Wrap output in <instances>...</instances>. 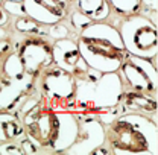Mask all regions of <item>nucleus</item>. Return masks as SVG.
Returning <instances> with one entry per match:
<instances>
[{
	"label": "nucleus",
	"instance_id": "1",
	"mask_svg": "<svg viewBox=\"0 0 158 155\" xmlns=\"http://www.w3.org/2000/svg\"><path fill=\"white\" fill-rule=\"evenodd\" d=\"M106 145L113 154L157 155V120L138 113H122L105 126Z\"/></svg>",
	"mask_w": 158,
	"mask_h": 155
},
{
	"label": "nucleus",
	"instance_id": "2",
	"mask_svg": "<svg viewBox=\"0 0 158 155\" xmlns=\"http://www.w3.org/2000/svg\"><path fill=\"white\" fill-rule=\"evenodd\" d=\"M76 44L85 64L100 73L117 72L128 57L118 29L106 21H93L82 29Z\"/></svg>",
	"mask_w": 158,
	"mask_h": 155
},
{
	"label": "nucleus",
	"instance_id": "3",
	"mask_svg": "<svg viewBox=\"0 0 158 155\" xmlns=\"http://www.w3.org/2000/svg\"><path fill=\"white\" fill-rule=\"evenodd\" d=\"M76 82L72 113L98 114L120 103L125 87L117 72L100 73L90 67L73 75Z\"/></svg>",
	"mask_w": 158,
	"mask_h": 155
},
{
	"label": "nucleus",
	"instance_id": "4",
	"mask_svg": "<svg viewBox=\"0 0 158 155\" xmlns=\"http://www.w3.org/2000/svg\"><path fill=\"white\" fill-rule=\"evenodd\" d=\"M24 132L37 141L41 151H49L56 129V113L41 99V96H27L19 107V114Z\"/></svg>",
	"mask_w": 158,
	"mask_h": 155
},
{
	"label": "nucleus",
	"instance_id": "5",
	"mask_svg": "<svg viewBox=\"0 0 158 155\" xmlns=\"http://www.w3.org/2000/svg\"><path fill=\"white\" fill-rule=\"evenodd\" d=\"M118 34L129 55L154 59L158 55V27L141 12L128 15L120 21Z\"/></svg>",
	"mask_w": 158,
	"mask_h": 155
},
{
	"label": "nucleus",
	"instance_id": "6",
	"mask_svg": "<svg viewBox=\"0 0 158 155\" xmlns=\"http://www.w3.org/2000/svg\"><path fill=\"white\" fill-rule=\"evenodd\" d=\"M38 93L53 111H72L76 82L70 72L52 64L38 75Z\"/></svg>",
	"mask_w": 158,
	"mask_h": 155
},
{
	"label": "nucleus",
	"instance_id": "7",
	"mask_svg": "<svg viewBox=\"0 0 158 155\" xmlns=\"http://www.w3.org/2000/svg\"><path fill=\"white\" fill-rule=\"evenodd\" d=\"M155 64L157 58L146 59L128 53V57L117 70L125 90H134L151 96H157L158 76Z\"/></svg>",
	"mask_w": 158,
	"mask_h": 155
},
{
	"label": "nucleus",
	"instance_id": "8",
	"mask_svg": "<svg viewBox=\"0 0 158 155\" xmlns=\"http://www.w3.org/2000/svg\"><path fill=\"white\" fill-rule=\"evenodd\" d=\"M17 53L23 62L24 73L35 79L44 69L53 64L52 43L41 35H31L23 40Z\"/></svg>",
	"mask_w": 158,
	"mask_h": 155
},
{
	"label": "nucleus",
	"instance_id": "9",
	"mask_svg": "<svg viewBox=\"0 0 158 155\" xmlns=\"http://www.w3.org/2000/svg\"><path fill=\"white\" fill-rule=\"evenodd\" d=\"M79 119V131L75 143L65 151L70 155H87L93 154L94 149L105 145L106 134L105 125L94 114L76 113Z\"/></svg>",
	"mask_w": 158,
	"mask_h": 155
},
{
	"label": "nucleus",
	"instance_id": "10",
	"mask_svg": "<svg viewBox=\"0 0 158 155\" xmlns=\"http://www.w3.org/2000/svg\"><path fill=\"white\" fill-rule=\"evenodd\" d=\"M21 3L24 14L44 26L59 23L69 15L67 0H23Z\"/></svg>",
	"mask_w": 158,
	"mask_h": 155
},
{
	"label": "nucleus",
	"instance_id": "11",
	"mask_svg": "<svg viewBox=\"0 0 158 155\" xmlns=\"http://www.w3.org/2000/svg\"><path fill=\"white\" fill-rule=\"evenodd\" d=\"M56 113V129L49 146L53 154H65V151L75 143L79 131V119L72 111H55Z\"/></svg>",
	"mask_w": 158,
	"mask_h": 155
},
{
	"label": "nucleus",
	"instance_id": "12",
	"mask_svg": "<svg viewBox=\"0 0 158 155\" xmlns=\"http://www.w3.org/2000/svg\"><path fill=\"white\" fill-rule=\"evenodd\" d=\"M52 52H53V64L70 72L72 75L88 67L79 53L76 40H72L70 37L55 40L52 43Z\"/></svg>",
	"mask_w": 158,
	"mask_h": 155
},
{
	"label": "nucleus",
	"instance_id": "13",
	"mask_svg": "<svg viewBox=\"0 0 158 155\" xmlns=\"http://www.w3.org/2000/svg\"><path fill=\"white\" fill-rule=\"evenodd\" d=\"M35 78L26 75L17 81H3L0 85V111H12L19 108L20 103L32 91Z\"/></svg>",
	"mask_w": 158,
	"mask_h": 155
},
{
	"label": "nucleus",
	"instance_id": "14",
	"mask_svg": "<svg viewBox=\"0 0 158 155\" xmlns=\"http://www.w3.org/2000/svg\"><path fill=\"white\" fill-rule=\"evenodd\" d=\"M118 105L122 108V113H138L157 120V96L134 90H125Z\"/></svg>",
	"mask_w": 158,
	"mask_h": 155
},
{
	"label": "nucleus",
	"instance_id": "15",
	"mask_svg": "<svg viewBox=\"0 0 158 155\" xmlns=\"http://www.w3.org/2000/svg\"><path fill=\"white\" fill-rule=\"evenodd\" d=\"M23 123L14 111H0V143L9 140H20L24 136Z\"/></svg>",
	"mask_w": 158,
	"mask_h": 155
},
{
	"label": "nucleus",
	"instance_id": "16",
	"mask_svg": "<svg viewBox=\"0 0 158 155\" xmlns=\"http://www.w3.org/2000/svg\"><path fill=\"white\" fill-rule=\"evenodd\" d=\"M76 6L93 21H105L111 14L106 0H76Z\"/></svg>",
	"mask_w": 158,
	"mask_h": 155
},
{
	"label": "nucleus",
	"instance_id": "17",
	"mask_svg": "<svg viewBox=\"0 0 158 155\" xmlns=\"http://www.w3.org/2000/svg\"><path fill=\"white\" fill-rule=\"evenodd\" d=\"M2 76L6 81H17L26 76L23 62L17 52H11L2 59Z\"/></svg>",
	"mask_w": 158,
	"mask_h": 155
},
{
	"label": "nucleus",
	"instance_id": "18",
	"mask_svg": "<svg viewBox=\"0 0 158 155\" xmlns=\"http://www.w3.org/2000/svg\"><path fill=\"white\" fill-rule=\"evenodd\" d=\"M14 29L23 34V35H46V26L40 24L38 21L34 19L27 17V15H21V17H15L14 20Z\"/></svg>",
	"mask_w": 158,
	"mask_h": 155
},
{
	"label": "nucleus",
	"instance_id": "19",
	"mask_svg": "<svg viewBox=\"0 0 158 155\" xmlns=\"http://www.w3.org/2000/svg\"><path fill=\"white\" fill-rule=\"evenodd\" d=\"M111 11L123 17L141 12V0H106Z\"/></svg>",
	"mask_w": 158,
	"mask_h": 155
},
{
	"label": "nucleus",
	"instance_id": "20",
	"mask_svg": "<svg viewBox=\"0 0 158 155\" xmlns=\"http://www.w3.org/2000/svg\"><path fill=\"white\" fill-rule=\"evenodd\" d=\"M46 35L50 37L53 40H62V38H69L70 37V31L65 24H62V21L55 23V24H50V26H46Z\"/></svg>",
	"mask_w": 158,
	"mask_h": 155
},
{
	"label": "nucleus",
	"instance_id": "21",
	"mask_svg": "<svg viewBox=\"0 0 158 155\" xmlns=\"http://www.w3.org/2000/svg\"><path fill=\"white\" fill-rule=\"evenodd\" d=\"M91 23H93V20H90L85 14H82L79 9H75V11L70 14V24H72V27H73L78 34L82 29H85L88 24H91Z\"/></svg>",
	"mask_w": 158,
	"mask_h": 155
},
{
	"label": "nucleus",
	"instance_id": "22",
	"mask_svg": "<svg viewBox=\"0 0 158 155\" xmlns=\"http://www.w3.org/2000/svg\"><path fill=\"white\" fill-rule=\"evenodd\" d=\"M2 8H3V9H5L9 15H14V17H21V15H26V14H24V9H23V3H21V2L3 0Z\"/></svg>",
	"mask_w": 158,
	"mask_h": 155
},
{
	"label": "nucleus",
	"instance_id": "23",
	"mask_svg": "<svg viewBox=\"0 0 158 155\" xmlns=\"http://www.w3.org/2000/svg\"><path fill=\"white\" fill-rule=\"evenodd\" d=\"M19 145L21 148V151H23V154H37V152L41 151V148L37 145V141H34L31 137L26 136V134L19 140Z\"/></svg>",
	"mask_w": 158,
	"mask_h": 155
},
{
	"label": "nucleus",
	"instance_id": "24",
	"mask_svg": "<svg viewBox=\"0 0 158 155\" xmlns=\"http://www.w3.org/2000/svg\"><path fill=\"white\" fill-rule=\"evenodd\" d=\"M0 154L21 155L23 151H21V148H20L17 140H9V141H2V143H0Z\"/></svg>",
	"mask_w": 158,
	"mask_h": 155
},
{
	"label": "nucleus",
	"instance_id": "25",
	"mask_svg": "<svg viewBox=\"0 0 158 155\" xmlns=\"http://www.w3.org/2000/svg\"><path fill=\"white\" fill-rule=\"evenodd\" d=\"M146 8L148 9V12L146 14H143V15H149L151 14V17L149 19L152 20L155 24H157V8H158V0H141V8Z\"/></svg>",
	"mask_w": 158,
	"mask_h": 155
},
{
	"label": "nucleus",
	"instance_id": "26",
	"mask_svg": "<svg viewBox=\"0 0 158 155\" xmlns=\"http://www.w3.org/2000/svg\"><path fill=\"white\" fill-rule=\"evenodd\" d=\"M11 52H12V41H11V38L9 37L0 38V61Z\"/></svg>",
	"mask_w": 158,
	"mask_h": 155
},
{
	"label": "nucleus",
	"instance_id": "27",
	"mask_svg": "<svg viewBox=\"0 0 158 155\" xmlns=\"http://www.w3.org/2000/svg\"><path fill=\"white\" fill-rule=\"evenodd\" d=\"M9 23V14L0 6V26H6Z\"/></svg>",
	"mask_w": 158,
	"mask_h": 155
},
{
	"label": "nucleus",
	"instance_id": "28",
	"mask_svg": "<svg viewBox=\"0 0 158 155\" xmlns=\"http://www.w3.org/2000/svg\"><path fill=\"white\" fill-rule=\"evenodd\" d=\"M5 37H9L8 35V31L5 26H0V38H5Z\"/></svg>",
	"mask_w": 158,
	"mask_h": 155
},
{
	"label": "nucleus",
	"instance_id": "29",
	"mask_svg": "<svg viewBox=\"0 0 158 155\" xmlns=\"http://www.w3.org/2000/svg\"><path fill=\"white\" fill-rule=\"evenodd\" d=\"M69 2V5H72V3H76V0H67Z\"/></svg>",
	"mask_w": 158,
	"mask_h": 155
},
{
	"label": "nucleus",
	"instance_id": "30",
	"mask_svg": "<svg viewBox=\"0 0 158 155\" xmlns=\"http://www.w3.org/2000/svg\"><path fill=\"white\" fill-rule=\"evenodd\" d=\"M11 2H23V0H11Z\"/></svg>",
	"mask_w": 158,
	"mask_h": 155
},
{
	"label": "nucleus",
	"instance_id": "31",
	"mask_svg": "<svg viewBox=\"0 0 158 155\" xmlns=\"http://www.w3.org/2000/svg\"><path fill=\"white\" fill-rule=\"evenodd\" d=\"M2 3H3V0H0V6H2Z\"/></svg>",
	"mask_w": 158,
	"mask_h": 155
}]
</instances>
